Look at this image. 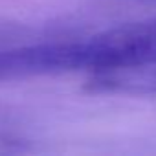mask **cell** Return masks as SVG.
Instances as JSON below:
<instances>
[{
  "mask_svg": "<svg viewBox=\"0 0 156 156\" xmlns=\"http://www.w3.org/2000/svg\"><path fill=\"white\" fill-rule=\"evenodd\" d=\"M134 2H156V0H134Z\"/></svg>",
  "mask_w": 156,
  "mask_h": 156,
  "instance_id": "obj_2",
  "label": "cell"
},
{
  "mask_svg": "<svg viewBox=\"0 0 156 156\" xmlns=\"http://www.w3.org/2000/svg\"><path fill=\"white\" fill-rule=\"evenodd\" d=\"M66 73L90 75L156 64V17L108 28L83 39L62 41Z\"/></svg>",
  "mask_w": 156,
  "mask_h": 156,
  "instance_id": "obj_1",
  "label": "cell"
}]
</instances>
